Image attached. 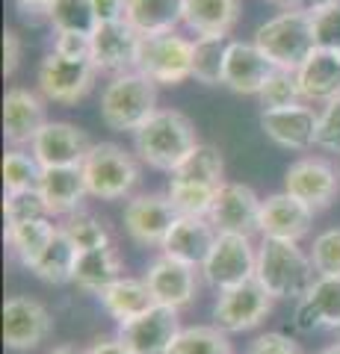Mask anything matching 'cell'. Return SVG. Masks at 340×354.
<instances>
[{
	"mask_svg": "<svg viewBox=\"0 0 340 354\" xmlns=\"http://www.w3.org/2000/svg\"><path fill=\"white\" fill-rule=\"evenodd\" d=\"M118 278H125V263H122V254L113 245L78 254L74 281H71L78 290L89 292V295H101L107 286H113Z\"/></svg>",
	"mask_w": 340,
	"mask_h": 354,
	"instance_id": "cell-27",
	"label": "cell"
},
{
	"mask_svg": "<svg viewBox=\"0 0 340 354\" xmlns=\"http://www.w3.org/2000/svg\"><path fill=\"white\" fill-rule=\"evenodd\" d=\"M86 192L98 201H122L139 183V162L130 151L116 142H95L83 160Z\"/></svg>",
	"mask_w": 340,
	"mask_h": 354,
	"instance_id": "cell-5",
	"label": "cell"
},
{
	"mask_svg": "<svg viewBox=\"0 0 340 354\" xmlns=\"http://www.w3.org/2000/svg\"><path fill=\"white\" fill-rule=\"evenodd\" d=\"M293 328L299 330V334H314V330L323 328L316 310L308 304V298H299V301H296V307H293Z\"/></svg>",
	"mask_w": 340,
	"mask_h": 354,
	"instance_id": "cell-46",
	"label": "cell"
},
{
	"mask_svg": "<svg viewBox=\"0 0 340 354\" xmlns=\"http://www.w3.org/2000/svg\"><path fill=\"white\" fill-rule=\"evenodd\" d=\"M53 53H60L65 59H92V36H83V32H57Z\"/></svg>",
	"mask_w": 340,
	"mask_h": 354,
	"instance_id": "cell-45",
	"label": "cell"
},
{
	"mask_svg": "<svg viewBox=\"0 0 340 354\" xmlns=\"http://www.w3.org/2000/svg\"><path fill=\"white\" fill-rule=\"evenodd\" d=\"M21 53H24V44H21V36L15 30H3V74L12 77L18 62H21Z\"/></svg>",
	"mask_w": 340,
	"mask_h": 354,
	"instance_id": "cell-47",
	"label": "cell"
},
{
	"mask_svg": "<svg viewBox=\"0 0 340 354\" xmlns=\"http://www.w3.org/2000/svg\"><path fill=\"white\" fill-rule=\"evenodd\" d=\"M320 278L311 263V254L299 248V242L284 239H263L258 245V269L255 281L272 298H287L299 301L311 292L314 281Z\"/></svg>",
	"mask_w": 340,
	"mask_h": 354,
	"instance_id": "cell-2",
	"label": "cell"
},
{
	"mask_svg": "<svg viewBox=\"0 0 340 354\" xmlns=\"http://www.w3.org/2000/svg\"><path fill=\"white\" fill-rule=\"evenodd\" d=\"M181 334V316L172 307H151L145 316L127 325H118V339L130 348V354H169L175 337Z\"/></svg>",
	"mask_w": 340,
	"mask_h": 354,
	"instance_id": "cell-16",
	"label": "cell"
},
{
	"mask_svg": "<svg viewBox=\"0 0 340 354\" xmlns=\"http://www.w3.org/2000/svg\"><path fill=\"white\" fill-rule=\"evenodd\" d=\"M74 263H78V248L71 245V239L57 230L53 242L45 248V254L36 260L33 266V274L45 283H53V286H62V283H71L74 281Z\"/></svg>",
	"mask_w": 340,
	"mask_h": 354,
	"instance_id": "cell-30",
	"label": "cell"
},
{
	"mask_svg": "<svg viewBox=\"0 0 340 354\" xmlns=\"http://www.w3.org/2000/svg\"><path fill=\"white\" fill-rule=\"evenodd\" d=\"M39 192L45 198V204L51 209V216H71L78 213L86 192V180H83V169L71 165V169H45L39 180Z\"/></svg>",
	"mask_w": 340,
	"mask_h": 354,
	"instance_id": "cell-24",
	"label": "cell"
},
{
	"mask_svg": "<svg viewBox=\"0 0 340 354\" xmlns=\"http://www.w3.org/2000/svg\"><path fill=\"white\" fill-rule=\"evenodd\" d=\"M225 162H222V153L213 145H199L190 157H186L178 169L169 174V180H178V183H202V186H213L219 189L225 180Z\"/></svg>",
	"mask_w": 340,
	"mask_h": 354,
	"instance_id": "cell-31",
	"label": "cell"
},
{
	"mask_svg": "<svg viewBox=\"0 0 340 354\" xmlns=\"http://www.w3.org/2000/svg\"><path fill=\"white\" fill-rule=\"evenodd\" d=\"M258 101H260V106H263V113H267V109H287V106L305 104L296 74H293V71H281V68H276V74L269 77V83L260 88Z\"/></svg>",
	"mask_w": 340,
	"mask_h": 354,
	"instance_id": "cell-39",
	"label": "cell"
},
{
	"mask_svg": "<svg viewBox=\"0 0 340 354\" xmlns=\"http://www.w3.org/2000/svg\"><path fill=\"white\" fill-rule=\"evenodd\" d=\"M98 301L104 304L109 319H116V325H127V322H134V319L145 316L151 307H157L145 278H130V274L118 278L113 286H107V290L98 295Z\"/></svg>",
	"mask_w": 340,
	"mask_h": 354,
	"instance_id": "cell-25",
	"label": "cell"
},
{
	"mask_svg": "<svg viewBox=\"0 0 340 354\" xmlns=\"http://www.w3.org/2000/svg\"><path fill=\"white\" fill-rule=\"evenodd\" d=\"M316 121H320V113L308 104L260 113V127L267 133V139L287 151H308L314 145Z\"/></svg>",
	"mask_w": 340,
	"mask_h": 354,
	"instance_id": "cell-21",
	"label": "cell"
},
{
	"mask_svg": "<svg viewBox=\"0 0 340 354\" xmlns=\"http://www.w3.org/2000/svg\"><path fill=\"white\" fill-rule=\"evenodd\" d=\"M272 301H276V298L251 278L246 283L222 290L216 295L213 322L219 330H225V334H243V330L263 325V319L272 313Z\"/></svg>",
	"mask_w": 340,
	"mask_h": 354,
	"instance_id": "cell-10",
	"label": "cell"
},
{
	"mask_svg": "<svg viewBox=\"0 0 340 354\" xmlns=\"http://www.w3.org/2000/svg\"><path fill=\"white\" fill-rule=\"evenodd\" d=\"M157 113V83L139 71L116 74L101 92V121L116 133H136Z\"/></svg>",
	"mask_w": 340,
	"mask_h": 354,
	"instance_id": "cell-4",
	"label": "cell"
},
{
	"mask_svg": "<svg viewBox=\"0 0 340 354\" xmlns=\"http://www.w3.org/2000/svg\"><path fill=\"white\" fill-rule=\"evenodd\" d=\"M86 354H130V348L118 337H101L86 348Z\"/></svg>",
	"mask_w": 340,
	"mask_h": 354,
	"instance_id": "cell-49",
	"label": "cell"
},
{
	"mask_svg": "<svg viewBox=\"0 0 340 354\" xmlns=\"http://www.w3.org/2000/svg\"><path fill=\"white\" fill-rule=\"evenodd\" d=\"M53 334L51 310L30 295H12L3 304V342L12 351H33Z\"/></svg>",
	"mask_w": 340,
	"mask_h": 354,
	"instance_id": "cell-13",
	"label": "cell"
},
{
	"mask_svg": "<svg viewBox=\"0 0 340 354\" xmlns=\"http://www.w3.org/2000/svg\"><path fill=\"white\" fill-rule=\"evenodd\" d=\"M296 80L302 88L305 104H328L340 97V53L337 50H323L316 48L302 68L296 71Z\"/></svg>",
	"mask_w": 340,
	"mask_h": 354,
	"instance_id": "cell-23",
	"label": "cell"
},
{
	"mask_svg": "<svg viewBox=\"0 0 340 354\" xmlns=\"http://www.w3.org/2000/svg\"><path fill=\"white\" fill-rule=\"evenodd\" d=\"M276 3L287 6V9H302V0H276Z\"/></svg>",
	"mask_w": 340,
	"mask_h": 354,
	"instance_id": "cell-53",
	"label": "cell"
},
{
	"mask_svg": "<svg viewBox=\"0 0 340 354\" xmlns=\"http://www.w3.org/2000/svg\"><path fill=\"white\" fill-rule=\"evenodd\" d=\"M57 230H60V225H53L51 218H39V221H30V225L6 230V245L24 269H33L36 260L45 254V248L53 242Z\"/></svg>",
	"mask_w": 340,
	"mask_h": 354,
	"instance_id": "cell-29",
	"label": "cell"
},
{
	"mask_svg": "<svg viewBox=\"0 0 340 354\" xmlns=\"http://www.w3.org/2000/svg\"><path fill=\"white\" fill-rule=\"evenodd\" d=\"M334 3H340V0H302V9L305 12H320V9H328Z\"/></svg>",
	"mask_w": 340,
	"mask_h": 354,
	"instance_id": "cell-51",
	"label": "cell"
},
{
	"mask_svg": "<svg viewBox=\"0 0 340 354\" xmlns=\"http://www.w3.org/2000/svg\"><path fill=\"white\" fill-rule=\"evenodd\" d=\"M48 21L57 32H83V36H92L98 30L92 0H57L48 12Z\"/></svg>",
	"mask_w": 340,
	"mask_h": 354,
	"instance_id": "cell-36",
	"label": "cell"
},
{
	"mask_svg": "<svg viewBox=\"0 0 340 354\" xmlns=\"http://www.w3.org/2000/svg\"><path fill=\"white\" fill-rule=\"evenodd\" d=\"M195 124L178 109H157L145 124L134 133V153L157 171H175L199 148Z\"/></svg>",
	"mask_w": 340,
	"mask_h": 354,
	"instance_id": "cell-1",
	"label": "cell"
},
{
	"mask_svg": "<svg viewBox=\"0 0 340 354\" xmlns=\"http://www.w3.org/2000/svg\"><path fill=\"white\" fill-rule=\"evenodd\" d=\"M308 254L320 278H340V227L316 234Z\"/></svg>",
	"mask_w": 340,
	"mask_h": 354,
	"instance_id": "cell-41",
	"label": "cell"
},
{
	"mask_svg": "<svg viewBox=\"0 0 340 354\" xmlns=\"http://www.w3.org/2000/svg\"><path fill=\"white\" fill-rule=\"evenodd\" d=\"M178 209L172 207L166 192H139L130 195L125 204V230L142 248H163L172 225L178 221Z\"/></svg>",
	"mask_w": 340,
	"mask_h": 354,
	"instance_id": "cell-9",
	"label": "cell"
},
{
	"mask_svg": "<svg viewBox=\"0 0 340 354\" xmlns=\"http://www.w3.org/2000/svg\"><path fill=\"white\" fill-rule=\"evenodd\" d=\"M145 283L157 304L172 307V310H184L199 295V269L190 263L169 257V254H160V257L148 263Z\"/></svg>",
	"mask_w": 340,
	"mask_h": 354,
	"instance_id": "cell-15",
	"label": "cell"
},
{
	"mask_svg": "<svg viewBox=\"0 0 340 354\" xmlns=\"http://www.w3.org/2000/svg\"><path fill=\"white\" fill-rule=\"evenodd\" d=\"M169 354H234V346L225 330H219L216 325H193L181 328Z\"/></svg>",
	"mask_w": 340,
	"mask_h": 354,
	"instance_id": "cell-33",
	"label": "cell"
},
{
	"mask_svg": "<svg viewBox=\"0 0 340 354\" xmlns=\"http://www.w3.org/2000/svg\"><path fill=\"white\" fill-rule=\"evenodd\" d=\"M314 225V209L302 204L299 198L287 192H276L263 198L260 207V234L263 239H284V242H299L311 234Z\"/></svg>",
	"mask_w": 340,
	"mask_h": 354,
	"instance_id": "cell-19",
	"label": "cell"
},
{
	"mask_svg": "<svg viewBox=\"0 0 340 354\" xmlns=\"http://www.w3.org/2000/svg\"><path fill=\"white\" fill-rule=\"evenodd\" d=\"M125 21L139 36H163L184 24V0H127Z\"/></svg>",
	"mask_w": 340,
	"mask_h": 354,
	"instance_id": "cell-28",
	"label": "cell"
},
{
	"mask_svg": "<svg viewBox=\"0 0 340 354\" xmlns=\"http://www.w3.org/2000/svg\"><path fill=\"white\" fill-rule=\"evenodd\" d=\"M334 334H337V342H340V328H337V330H334Z\"/></svg>",
	"mask_w": 340,
	"mask_h": 354,
	"instance_id": "cell-55",
	"label": "cell"
},
{
	"mask_svg": "<svg viewBox=\"0 0 340 354\" xmlns=\"http://www.w3.org/2000/svg\"><path fill=\"white\" fill-rule=\"evenodd\" d=\"M316 354H340V342H332V346H325L323 351H316Z\"/></svg>",
	"mask_w": 340,
	"mask_h": 354,
	"instance_id": "cell-54",
	"label": "cell"
},
{
	"mask_svg": "<svg viewBox=\"0 0 340 354\" xmlns=\"http://www.w3.org/2000/svg\"><path fill=\"white\" fill-rule=\"evenodd\" d=\"M255 44L276 68L296 74L302 68V62L316 50L311 12L287 9V12H278L276 18L263 21L255 30Z\"/></svg>",
	"mask_w": 340,
	"mask_h": 354,
	"instance_id": "cell-3",
	"label": "cell"
},
{
	"mask_svg": "<svg viewBox=\"0 0 340 354\" xmlns=\"http://www.w3.org/2000/svg\"><path fill=\"white\" fill-rule=\"evenodd\" d=\"M98 24H113V21H125L127 0H92Z\"/></svg>",
	"mask_w": 340,
	"mask_h": 354,
	"instance_id": "cell-48",
	"label": "cell"
},
{
	"mask_svg": "<svg viewBox=\"0 0 340 354\" xmlns=\"http://www.w3.org/2000/svg\"><path fill=\"white\" fill-rule=\"evenodd\" d=\"M136 71L157 86H181L193 77V41L178 32L142 36Z\"/></svg>",
	"mask_w": 340,
	"mask_h": 354,
	"instance_id": "cell-6",
	"label": "cell"
},
{
	"mask_svg": "<svg viewBox=\"0 0 340 354\" xmlns=\"http://www.w3.org/2000/svg\"><path fill=\"white\" fill-rule=\"evenodd\" d=\"M258 269V248L251 245V236L237 234H219L211 254L202 266V278L213 286V290H231L255 278Z\"/></svg>",
	"mask_w": 340,
	"mask_h": 354,
	"instance_id": "cell-8",
	"label": "cell"
},
{
	"mask_svg": "<svg viewBox=\"0 0 340 354\" xmlns=\"http://www.w3.org/2000/svg\"><path fill=\"white\" fill-rule=\"evenodd\" d=\"M60 230L71 239V245L78 248V254L109 245V230H107V225L95 213H86V209H78V213L65 216Z\"/></svg>",
	"mask_w": 340,
	"mask_h": 354,
	"instance_id": "cell-34",
	"label": "cell"
},
{
	"mask_svg": "<svg viewBox=\"0 0 340 354\" xmlns=\"http://www.w3.org/2000/svg\"><path fill=\"white\" fill-rule=\"evenodd\" d=\"M98 77V65L92 59H65L60 53H48L39 62L36 71V83L45 101L62 104V106H74L92 92Z\"/></svg>",
	"mask_w": 340,
	"mask_h": 354,
	"instance_id": "cell-7",
	"label": "cell"
},
{
	"mask_svg": "<svg viewBox=\"0 0 340 354\" xmlns=\"http://www.w3.org/2000/svg\"><path fill=\"white\" fill-rule=\"evenodd\" d=\"M42 162L33 157V151L24 148H9L3 153V189L9 192H27V189H39L42 180Z\"/></svg>",
	"mask_w": 340,
	"mask_h": 354,
	"instance_id": "cell-35",
	"label": "cell"
},
{
	"mask_svg": "<svg viewBox=\"0 0 340 354\" xmlns=\"http://www.w3.org/2000/svg\"><path fill=\"white\" fill-rule=\"evenodd\" d=\"M53 3H57V0H15L18 12L24 15V18H39V15L48 18V12H51Z\"/></svg>",
	"mask_w": 340,
	"mask_h": 354,
	"instance_id": "cell-50",
	"label": "cell"
},
{
	"mask_svg": "<svg viewBox=\"0 0 340 354\" xmlns=\"http://www.w3.org/2000/svg\"><path fill=\"white\" fill-rule=\"evenodd\" d=\"M92 145L95 142L83 127L71 121H48L30 151L42 162V169H71V165H83Z\"/></svg>",
	"mask_w": 340,
	"mask_h": 354,
	"instance_id": "cell-14",
	"label": "cell"
},
{
	"mask_svg": "<svg viewBox=\"0 0 340 354\" xmlns=\"http://www.w3.org/2000/svg\"><path fill=\"white\" fill-rule=\"evenodd\" d=\"M272 74H276V65L263 57V50L255 41L231 39L225 57V77H222L225 88H231L237 95H260V88L269 83Z\"/></svg>",
	"mask_w": 340,
	"mask_h": 354,
	"instance_id": "cell-20",
	"label": "cell"
},
{
	"mask_svg": "<svg viewBox=\"0 0 340 354\" xmlns=\"http://www.w3.org/2000/svg\"><path fill=\"white\" fill-rule=\"evenodd\" d=\"M48 354H86L80 346H74V342H62V346H53Z\"/></svg>",
	"mask_w": 340,
	"mask_h": 354,
	"instance_id": "cell-52",
	"label": "cell"
},
{
	"mask_svg": "<svg viewBox=\"0 0 340 354\" xmlns=\"http://www.w3.org/2000/svg\"><path fill=\"white\" fill-rule=\"evenodd\" d=\"M216 192L219 189H213V186L178 183V180H169V189H166L172 207L178 209V216H195V218H207V216H211Z\"/></svg>",
	"mask_w": 340,
	"mask_h": 354,
	"instance_id": "cell-37",
	"label": "cell"
},
{
	"mask_svg": "<svg viewBox=\"0 0 340 354\" xmlns=\"http://www.w3.org/2000/svg\"><path fill=\"white\" fill-rule=\"evenodd\" d=\"M48 124L45 101L24 86H12L3 95V136L12 148L33 145Z\"/></svg>",
	"mask_w": 340,
	"mask_h": 354,
	"instance_id": "cell-17",
	"label": "cell"
},
{
	"mask_svg": "<svg viewBox=\"0 0 340 354\" xmlns=\"http://www.w3.org/2000/svg\"><path fill=\"white\" fill-rule=\"evenodd\" d=\"M240 21V0H184V27L202 36H231Z\"/></svg>",
	"mask_w": 340,
	"mask_h": 354,
	"instance_id": "cell-26",
	"label": "cell"
},
{
	"mask_svg": "<svg viewBox=\"0 0 340 354\" xmlns=\"http://www.w3.org/2000/svg\"><path fill=\"white\" fill-rule=\"evenodd\" d=\"M228 44V36H202L193 41V77L202 86H222Z\"/></svg>",
	"mask_w": 340,
	"mask_h": 354,
	"instance_id": "cell-32",
	"label": "cell"
},
{
	"mask_svg": "<svg viewBox=\"0 0 340 354\" xmlns=\"http://www.w3.org/2000/svg\"><path fill=\"white\" fill-rule=\"evenodd\" d=\"M3 216H6V230H12L21 225H30V221L51 218V209L39 189H27V192H9L3 198Z\"/></svg>",
	"mask_w": 340,
	"mask_h": 354,
	"instance_id": "cell-38",
	"label": "cell"
},
{
	"mask_svg": "<svg viewBox=\"0 0 340 354\" xmlns=\"http://www.w3.org/2000/svg\"><path fill=\"white\" fill-rule=\"evenodd\" d=\"M305 298L316 310L323 328H340V278H316Z\"/></svg>",
	"mask_w": 340,
	"mask_h": 354,
	"instance_id": "cell-40",
	"label": "cell"
},
{
	"mask_svg": "<svg viewBox=\"0 0 340 354\" xmlns=\"http://www.w3.org/2000/svg\"><path fill=\"white\" fill-rule=\"evenodd\" d=\"M246 354H305V348L281 330H267V334H258L249 342Z\"/></svg>",
	"mask_w": 340,
	"mask_h": 354,
	"instance_id": "cell-44",
	"label": "cell"
},
{
	"mask_svg": "<svg viewBox=\"0 0 340 354\" xmlns=\"http://www.w3.org/2000/svg\"><path fill=\"white\" fill-rule=\"evenodd\" d=\"M314 21V41L323 50H337L340 53V3L311 12Z\"/></svg>",
	"mask_w": 340,
	"mask_h": 354,
	"instance_id": "cell-43",
	"label": "cell"
},
{
	"mask_svg": "<svg viewBox=\"0 0 340 354\" xmlns=\"http://www.w3.org/2000/svg\"><path fill=\"white\" fill-rule=\"evenodd\" d=\"M142 36L127 24V21H113V24H98L92 32V62L98 71L107 74H127L136 71V53Z\"/></svg>",
	"mask_w": 340,
	"mask_h": 354,
	"instance_id": "cell-18",
	"label": "cell"
},
{
	"mask_svg": "<svg viewBox=\"0 0 340 354\" xmlns=\"http://www.w3.org/2000/svg\"><path fill=\"white\" fill-rule=\"evenodd\" d=\"M260 207H263V201L251 186L225 180L219 186L207 218H211V225L216 227V234L251 236V234H260Z\"/></svg>",
	"mask_w": 340,
	"mask_h": 354,
	"instance_id": "cell-12",
	"label": "cell"
},
{
	"mask_svg": "<svg viewBox=\"0 0 340 354\" xmlns=\"http://www.w3.org/2000/svg\"><path fill=\"white\" fill-rule=\"evenodd\" d=\"M216 227L211 225V218H195V216H181L172 225L166 242H163V254L190 263L195 269H202L207 254H211L213 242H216Z\"/></svg>",
	"mask_w": 340,
	"mask_h": 354,
	"instance_id": "cell-22",
	"label": "cell"
},
{
	"mask_svg": "<svg viewBox=\"0 0 340 354\" xmlns=\"http://www.w3.org/2000/svg\"><path fill=\"white\" fill-rule=\"evenodd\" d=\"M284 192L308 204L314 213H320L337 201L340 174L325 157H299L284 171Z\"/></svg>",
	"mask_w": 340,
	"mask_h": 354,
	"instance_id": "cell-11",
	"label": "cell"
},
{
	"mask_svg": "<svg viewBox=\"0 0 340 354\" xmlns=\"http://www.w3.org/2000/svg\"><path fill=\"white\" fill-rule=\"evenodd\" d=\"M314 145L328 151V153H340V97L328 101L320 109V121H316Z\"/></svg>",
	"mask_w": 340,
	"mask_h": 354,
	"instance_id": "cell-42",
	"label": "cell"
}]
</instances>
